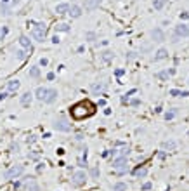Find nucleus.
<instances>
[{
	"mask_svg": "<svg viewBox=\"0 0 189 191\" xmlns=\"http://www.w3.org/2000/svg\"><path fill=\"white\" fill-rule=\"evenodd\" d=\"M21 186H23V181H14V188H16V190H19Z\"/></svg>",
	"mask_w": 189,
	"mask_h": 191,
	"instance_id": "ea45409f",
	"label": "nucleus"
},
{
	"mask_svg": "<svg viewBox=\"0 0 189 191\" xmlns=\"http://www.w3.org/2000/svg\"><path fill=\"white\" fill-rule=\"evenodd\" d=\"M71 30V26L70 24H66V23H57L56 24V31H63V33H68Z\"/></svg>",
	"mask_w": 189,
	"mask_h": 191,
	"instance_id": "5701e85b",
	"label": "nucleus"
},
{
	"mask_svg": "<svg viewBox=\"0 0 189 191\" xmlns=\"http://www.w3.org/2000/svg\"><path fill=\"white\" fill-rule=\"evenodd\" d=\"M68 14H70L73 19L80 18V16H82V7H80V5H75V4H73V5H70V9H68Z\"/></svg>",
	"mask_w": 189,
	"mask_h": 191,
	"instance_id": "ddd939ff",
	"label": "nucleus"
},
{
	"mask_svg": "<svg viewBox=\"0 0 189 191\" xmlns=\"http://www.w3.org/2000/svg\"><path fill=\"white\" fill-rule=\"evenodd\" d=\"M163 116H165V120H167V122H168V120H173V118L177 116V110L173 108V110H170V111H167Z\"/></svg>",
	"mask_w": 189,
	"mask_h": 191,
	"instance_id": "bb28decb",
	"label": "nucleus"
},
{
	"mask_svg": "<svg viewBox=\"0 0 189 191\" xmlns=\"http://www.w3.org/2000/svg\"><path fill=\"white\" fill-rule=\"evenodd\" d=\"M113 57H114V54L111 51H104V52L101 54V61H102V63H111Z\"/></svg>",
	"mask_w": 189,
	"mask_h": 191,
	"instance_id": "412c9836",
	"label": "nucleus"
},
{
	"mask_svg": "<svg viewBox=\"0 0 189 191\" xmlns=\"http://www.w3.org/2000/svg\"><path fill=\"white\" fill-rule=\"evenodd\" d=\"M59 42H61V38L57 37V35H54V37H52V43H59Z\"/></svg>",
	"mask_w": 189,
	"mask_h": 191,
	"instance_id": "79ce46f5",
	"label": "nucleus"
},
{
	"mask_svg": "<svg viewBox=\"0 0 189 191\" xmlns=\"http://www.w3.org/2000/svg\"><path fill=\"white\" fill-rule=\"evenodd\" d=\"M9 2H11V0H2V4H9Z\"/></svg>",
	"mask_w": 189,
	"mask_h": 191,
	"instance_id": "09e8293b",
	"label": "nucleus"
},
{
	"mask_svg": "<svg viewBox=\"0 0 189 191\" xmlns=\"http://www.w3.org/2000/svg\"><path fill=\"white\" fill-rule=\"evenodd\" d=\"M95 108H97V104H94L89 99H83V101H78L76 104H73L70 108V115H71L73 120H85V118H90L95 113Z\"/></svg>",
	"mask_w": 189,
	"mask_h": 191,
	"instance_id": "f257e3e1",
	"label": "nucleus"
},
{
	"mask_svg": "<svg viewBox=\"0 0 189 191\" xmlns=\"http://www.w3.org/2000/svg\"><path fill=\"white\" fill-rule=\"evenodd\" d=\"M114 75H116V78H120V76H123V75H125V70L118 68V70H114Z\"/></svg>",
	"mask_w": 189,
	"mask_h": 191,
	"instance_id": "72a5a7b5",
	"label": "nucleus"
},
{
	"mask_svg": "<svg viewBox=\"0 0 189 191\" xmlns=\"http://www.w3.org/2000/svg\"><path fill=\"white\" fill-rule=\"evenodd\" d=\"M57 91L56 89H49V92H47V97H45V101L43 103H47V104H52V103H56L57 101Z\"/></svg>",
	"mask_w": 189,
	"mask_h": 191,
	"instance_id": "dca6fc26",
	"label": "nucleus"
},
{
	"mask_svg": "<svg viewBox=\"0 0 189 191\" xmlns=\"http://www.w3.org/2000/svg\"><path fill=\"white\" fill-rule=\"evenodd\" d=\"M127 190H129V186H127V182H123V181H118V182L113 184V191H127Z\"/></svg>",
	"mask_w": 189,
	"mask_h": 191,
	"instance_id": "4be33fe9",
	"label": "nucleus"
},
{
	"mask_svg": "<svg viewBox=\"0 0 189 191\" xmlns=\"http://www.w3.org/2000/svg\"><path fill=\"white\" fill-rule=\"evenodd\" d=\"M33 97H35V96H33V92H30V91H28V92H24V94L21 96V99H19V101H21V106L28 108V106L33 103Z\"/></svg>",
	"mask_w": 189,
	"mask_h": 191,
	"instance_id": "9d476101",
	"label": "nucleus"
},
{
	"mask_svg": "<svg viewBox=\"0 0 189 191\" xmlns=\"http://www.w3.org/2000/svg\"><path fill=\"white\" fill-rule=\"evenodd\" d=\"M151 38L154 42H158V43L165 42V33H163V30H161V28H154L151 31Z\"/></svg>",
	"mask_w": 189,
	"mask_h": 191,
	"instance_id": "1a4fd4ad",
	"label": "nucleus"
},
{
	"mask_svg": "<svg viewBox=\"0 0 189 191\" xmlns=\"http://www.w3.org/2000/svg\"><path fill=\"white\" fill-rule=\"evenodd\" d=\"M111 167L120 175L127 174V170H129V167H127V156H114L113 160H111Z\"/></svg>",
	"mask_w": 189,
	"mask_h": 191,
	"instance_id": "f03ea898",
	"label": "nucleus"
},
{
	"mask_svg": "<svg viewBox=\"0 0 189 191\" xmlns=\"http://www.w3.org/2000/svg\"><path fill=\"white\" fill-rule=\"evenodd\" d=\"M188 83H189V78H188Z\"/></svg>",
	"mask_w": 189,
	"mask_h": 191,
	"instance_id": "8fccbe9b",
	"label": "nucleus"
},
{
	"mask_svg": "<svg viewBox=\"0 0 189 191\" xmlns=\"http://www.w3.org/2000/svg\"><path fill=\"white\" fill-rule=\"evenodd\" d=\"M47 92H49V89L47 87H38L37 91H35V97H37L38 101H45V97H47Z\"/></svg>",
	"mask_w": 189,
	"mask_h": 191,
	"instance_id": "f3484780",
	"label": "nucleus"
},
{
	"mask_svg": "<svg viewBox=\"0 0 189 191\" xmlns=\"http://www.w3.org/2000/svg\"><path fill=\"white\" fill-rule=\"evenodd\" d=\"M9 33V30L5 28V26H0V40H4L5 38V35Z\"/></svg>",
	"mask_w": 189,
	"mask_h": 191,
	"instance_id": "2f4dec72",
	"label": "nucleus"
},
{
	"mask_svg": "<svg viewBox=\"0 0 189 191\" xmlns=\"http://www.w3.org/2000/svg\"><path fill=\"white\" fill-rule=\"evenodd\" d=\"M102 0H85V11H94L101 5Z\"/></svg>",
	"mask_w": 189,
	"mask_h": 191,
	"instance_id": "a211bd4d",
	"label": "nucleus"
},
{
	"mask_svg": "<svg viewBox=\"0 0 189 191\" xmlns=\"http://www.w3.org/2000/svg\"><path fill=\"white\" fill-rule=\"evenodd\" d=\"M23 172H24V165H12L11 169H7L4 172V177L9 179V181H12V179H18Z\"/></svg>",
	"mask_w": 189,
	"mask_h": 191,
	"instance_id": "39448f33",
	"label": "nucleus"
},
{
	"mask_svg": "<svg viewBox=\"0 0 189 191\" xmlns=\"http://www.w3.org/2000/svg\"><path fill=\"white\" fill-rule=\"evenodd\" d=\"M28 76H30V78H38V76H40V68H38V66H31V68L28 70Z\"/></svg>",
	"mask_w": 189,
	"mask_h": 191,
	"instance_id": "b1692460",
	"label": "nucleus"
},
{
	"mask_svg": "<svg viewBox=\"0 0 189 191\" xmlns=\"http://www.w3.org/2000/svg\"><path fill=\"white\" fill-rule=\"evenodd\" d=\"M161 146H163V150H167V151H175V150H177V143L172 141V139L170 141H165Z\"/></svg>",
	"mask_w": 189,
	"mask_h": 191,
	"instance_id": "aec40b11",
	"label": "nucleus"
},
{
	"mask_svg": "<svg viewBox=\"0 0 189 191\" xmlns=\"http://www.w3.org/2000/svg\"><path fill=\"white\" fill-rule=\"evenodd\" d=\"M54 129H56L57 132H70L71 130V123L64 116H61V118L54 120Z\"/></svg>",
	"mask_w": 189,
	"mask_h": 191,
	"instance_id": "423d86ee",
	"label": "nucleus"
},
{
	"mask_svg": "<svg viewBox=\"0 0 189 191\" xmlns=\"http://www.w3.org/2000/svg\"><path fill=\"white\" fill-rule=\"evenodd\" d=\"M165 4H167V0H153V7L156 11H161L165 7Z\"/></svg>",
	"mask_w": 189,
	"mask_h": 191,
	"instance_id": "a878e982",
	"label": "nucleus"
},
{
	"mask_svg": "<svg viewBox=\"0 0 189 191\" xmlns=\"http://www.w3.org/2000/svg\"><path fill=\"white\" fill-rule=\"evenodd\" d=\"M97 106H106V99H99V103H97Z\"/></svg>",
	"mask_w": 189,
	"mask_h": 191,
	"instance_id": "c03bdc74",
	"label": "nucleus"
},
{
	"mask_svg": "<svg viewBox=\"0 0 189 191\" xmlns=\"http://www.w3.org/2000/svg\"><path fill=\"white\" fill-rule=\"evenodd\" d=\"M104 115H108V116H109V115H111V108H104Z\"/></svg>",
	"mask_w": 189,
	"mask_h": 191,
	"instance_id": "49530a36",
	"label": "nucleus"
},
{
	"mask_svg": "<svg viewBox=\"0 0 189 191\" xmlns=\"http://www.w3.org/2000/svg\"><path fill=\"white\" fill-rule=\"evenodd\" d=\"M180 19H182V21H189V12L182 11V12H180Z\"/></svg>",
	"mask_w": 189,
	"mask_h": 191,
	"instance_id": "f704fd0d",
	"label": "nucleus"
},
{
	"mask_svg": "<svg viewBox=\"0 0 189 191\" xmlns=\"http://www.w3.org/2000/svg\"><path fill=\"white\" fill-rule=\"evenodd\" d=\"M170 96H173V97H182V91H179V89H172Z\"/></svg>",
	"mask_w": 189,
	"mask_h": 191,
	"instance_id": "473e14b6",
	"label": "nucleus"
},
{
	"mask_svg": "<svg viewBox=\"0 0 189 191\" xmlns=\"http://www.w3.org/2000/svg\"><path fill=\"white\" fill-rule=\"evenodd\" d=\"M175 37L188 38L189 37V26H188V24H184V23L177 24V26H175Z\"/></svg>",
	"mask_w": 189,
	"mask_h": 191,
	"instance_id": "0eeeda50",
	"label": "nucleus"
},
{
	"mask_svg": "<svg viewBox=\"0 0 189 191\" xmlns=\"http://www.w3.org/2000/svg\"><path fill=\"white\" fill-rule=\"evenodd\" d=\"M28 54H30L28 51H16V57H18L19 61H24L28 57Z\"/></svg>",
	"mask_w": 189,
	"mask_h": 191,
	"instance_id": "c756f323",
	"label": "nucleus"
},
{
	"mask_svg": "<svg viewBox=\"0 0 189 191\" xmlns=\"http://www.w3.org/2000/svg\"><path fill=\"white\" fill-rule=\"evenodd\" d=\"M57 155H64V150L63 148H57Z\"/></svg>",
	"mask_w": 189,
	"mask_h": 191,
	"instance_id": "de8ad7c7",
	"label": "nucleus"
},
{
	"mask_svg": "<svg viewBox=\"0 0 189 191\" xmlns=\"http://www.w3.org/2000/svg\"><path fill=\"white\" fill-rule=\"evenodd\" d=\"M47 64H49V59L47 57H42L40 59V66H47Z\"/></svg>",
	"mask_w": 189,
	"mask_h": 191,
	"instance_id": "4c0bfd02",
	"label": "nucleus"
},
{
	"mask_svg": "<svg viewBox=\"0 0 189 191\" xmlns=\"http://www.w3.org/2000/svg\"><path fill=\"white\" fill-rule=\"evenodd\" d=\"M135 92H137V89H132V91H129L125 96H122V103H123V104H125V103H129V97H130L132 94H135Z\"/></svg>",
	"mask_w": 189,
	"mask_h": 191,
	"instance_id": "7c9ffc66",
	"label": "nucleus"
},
{
	"mask_svg": "<svg viewBox=\"0 0 189 191\" xmlns=\"http://www.w3.org/2000/svg\"><path fill=\"white\" fill-rule=\"evenodd\" d=\"M35 143V135H31V137H28V144H33Z\"/></svg>",
	"mask_w": 189,
	"mask_h": 191,
	"instance_id": "a18cd8bd",
	"label": "nucleus"
},
{
	"mask_svg": "<svg viewBox=\"0 0 189 191\" xmlns=\"http://www.w3.org/2000/svg\"><path fill=\"white\" fill-rule=\"evenodd\" d=\"M87 179H89V175H87L85 170H76L75 174L71 175V184H73L75 188H82V186H85Z\"/></svg>",
	"mask_w": 189,
	"mask_h": 191,
	"instance_id": "20e7f679",
	"label": "nucleus"
},
{
	"mask_svg": "<svg viewBox=\"0 0 189 191\" xmlns=\"http://www.w3.org/2000/svg\"><path fill=\"white\" fill-rule=\"evenodd\" d=\"M45 35H47V26H45V24L37 23V24L31 28V38H33V40L43 42V40H45Z\"/></svg>",
	"mask_w": 189,
	"mask_h": 191,
	"instance_id": "7ed1b4c3",
	"label": "nucleus"
},
{
	"mask_svg": "<svg viewBox=\"0 0 189 191\" xmlns=\"http://www.w3.org/2000/svg\"><path fill=\"white\" fill-rule=\"evenodd\" d=\"M165 57H168V51H167L165 47H161V49H158V51L154 52V61H161V59H165Z\"/></svg>",
	"mask_w": 189,
	"mask_h": 191,
	"instance_id": "6ab92c4d",
	"label": "nucleus"
},
{
	"mask_svg": "<svg viewBox=\"0 0 189 191\" xmlns=\"http://www.w3.org/2000/svg\"><path fill=\"white\" fill-rule=\"evenodd\" d=\"M5 97H9V92H0V101H4Z\"/></svg>",
	"mask_w": 189,
	"mask_h": 191,
	"instance_id": "a19ab883",
	"label": "nucleus"
},
{
	"mask_svg": "<svg viewBox=\"0 0 189 191\" xmlns=\"http://www.w3.org/2000/svg\"><path fill=\"white\" fill-rule=\"evenodd\" d=\"M87 156H89V151H87V146H83L82 148V156L76 160V163H78V167H87Z\"/></svg>",
	"mask_w": 189,
	"mask_h": 191,
	"instance_id": "4468645a",
	"label": "nucleus"
},
{
	"mask_svg": "<svg viewBox=\"0 0 189 191\" xmlns=\"http://www.w3.org/2000/svg\"><path fill=\"white\" fill-rule=\"evenodd\" d=\"M132 175L135 177V179H144V177H148V169L139 165V167H137V169L132 172Z\"/></svg>",
	"mask_w": 189,
	"mask_h": 191,
	"instance_id": "2eb2a0df",
	"label": "nucleus"
},
{
	"mask_svg": "<svg viewBox=\"0 0 189 191\" xmlns=\"http://www.w3.org/2000/svg\"><path fill=\"white\" fill-rule=\"evenodd\" d=\"M54 78H56V75H54L52 71H50V73H47V80H54Z\"/></svg>",
	"mask_w": 189,
	"mask_h": 191,
	"instance_id": "37998d69",
	"label": "nucleus"
},
{
	"mask_svg": "<svg viewBox=\"0 0 189 191\" xmlns=\"http://www.w3.org/2000/svg\"><path fill=\"white\" fill-rule=\"evenodd\" d=\"M19 87H21V82L19 80H9L7 82V92L9 94H16L19 91Z\"/></svg>",
	"mask_w": 189,
	"mask_h": 191,
	"instance_id": "9b49d317",
	"label": "nucleus"
},
{
	"mask_svg": "<svg viewBox=\"0 0 189 191\" xmlns=\"http://www.w3.org/2000/svg\"><path fill=\"white\" fill-rule=\"evenodd\" d=\"M85 38H87V40H95V33L89 31V33H85Z\"/></svg>",
	"mask_w": 189,
	"mask_h": 191,
	"instance_id": "c9c22d12",
	"label": "nucleus"
},
{
	"mask_svg": "<svg viewBox=\"0 0 189 191\" xmlns=\"http://www.w3.org/2000/svg\"><path fill=\"white\" fill-rule=\"evenodd\" d=\"M19 43H21V45L24 47V51H28L30 54L33 52V45H31V40H30L28 37H24V35H23V37H19Z\"/></svg>",
	"mask_w": 189,
	"mask_h": 191,
	"instance_id": "f8f14e48",
	"label": "nucleus"
},
{
	"mask_svg": "<svg viewBox=\"0 0 189 191\" xmlns=\"http://www.w3.org/2000/svg\"><path fill=\"white\" fill-rule=\"evenodd\" d=\"M89 174H90V177H92V179H99L101 170H99V167L95 165V167H92V169H90V172H89Z\"/></svg>",
	"mask_w": 189,
	"mask_h": 191,
	"instance_id": "cd10ccee",
	"label": "nucleus"
},
{
	"mask_svg": "<svg viewBox=\"0 0 189 191\" xmlns=\"http://www.w3.org/2000/svg\"><path fill=\"white\" fill-rule=\"evenodd\" d=\"M130 104H132V106H139V104H141V99H132Z\"/></svg>",
	"mask_w": 189,
	"mask_h": 191,
	"instance_id": "58836bf2",
	"label": "nucleus"
},
{
	"mask_svg": "<svg viewBox=\"0 0 189 191\" xmlns=\"http://www.w3.org/2000/svg\"><path fill=\"white\" fill-rule=\"evenodd\" d=\"M68 9H70L68 4H59V5H56V12H57V14H68Z\"/></svg>",
	"mask_w": 189,
	"mask_h": 191,
	"instance_id": "393cba45",
	"label": "nucleus"
},
{
	"mask_svg": "<svg viewBox=\"0 0 189 191\" xmlns=\"http://www.w3.org/2000/svg\"><path fill=\"white\" fill-rule=\"evenodd\" d=\"M168 76H170L168 70H163V71H158L156 73V78H160V80H168Z\"/></svg>",
	"mask_w": 189,
	"mask_h": 191,
	"instance_id": "c85d7f7f",
	"label": "nucleus"
},
{
	"mask_svg": "<svg viewBox=\"0 0 189 191\" xmlns=\"http://www.w3.org/2000/svg\"><path fill=\"white\" fill-rule=\"evenodd\" d=\"M151 188H153L151 182H144V184H142V191H148V190H151Z\"/></svg>",
	"mask_w": 189,
	"mask_h": 191,
	"instance_id": "e433bc0d",
	"label": "nucleus"
},
{
	"mask_svg": "<svg viewBox=\"0 0 189 191\" xmlns=\"http://www.w3.org/2000/svg\"><path fill=\"white\" fill-rule=\"evenodd\" d=\"M90 91H92L94 96H104V92H106V83L104 82H95V83H92Z\"/></svg>",
	"mask_w": 189,
	"mask_h": 191,
	"instance_id": "6e6552de",
	"label": "nucleus"
}]
</instances>
